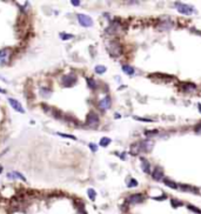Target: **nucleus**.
Instances as JSON below:
<instances>
[{
	"label": "nucleus",
	"instance_id": "nucleus-20",
	"mask_svg": "<svg viewBox=\"0 0 201 214\" xmlns=\"http://www.w3.org/2000/svg\"><path fill=\"white\" fill-rule=\"evenodd\" d=\"M94 71H95V73H98V74H102V73L106 72V67L102 66V65H98V66H95Z\"/></svg>",
	"mask_w": 201,
	"mask_h": 214
},
{
	"label": "nucleus",
	"instance_id": "nucleus-27",
	"mask_svg": "<svg viewBox=\"0 0 201 214\" xmlns=\"http://www.w3.org/2000/svg\"><path fill=\"white\" fill-rule=\"evenodd\" d=\"M156 133H158V131H156V129H153V131H146V132H145L146 136H152V135H155Z\"/></svg>",
	"mask_w": 201,
	"mask_h": 214
},
{
	"label": "nucleus",
	"instance_id": "nucleus-16",
	"mask_svg": "<svg viewBox=\"0 0 201 214\" xmlns=\"http://www.w3.org/2000/svg\"><path fill=\"white\" fill-rule=\"evenodd\" d=\"M122 71H123L126 74H128V75L134 74V68H133L132 66H129V65H123V66H122Z\"/></svg>",
	"mask_w": 201,
	"mask_h": 214
},
{
	"label": "nucleus",
	"instance_id": "nucleus-18",
	"mask_svg": "<svg viewBox=\"0 0 201 214\" xmlns=\"http://www.w3.org/2000/svg\"><path fill=\"white\" fill-rule=\"evenodd\" d=\"M108 34H114V33H116L118 32V25L116 24H112L108 28H107V31H106Z\"/></svg>",
	"mask_w": 201,
	"mask_h": 214
},
{
	"label": "nucleus",
	"instance_id": "nucleus-5",
	"mask_svg": "<svg viewBox=\"0 0 201 214\" xmlns=\"http://www.w3.org/2000/svg\"><path fill=\"white\" fill-rule=\"evenodd\" d=\"M75 83H77V77H74V75H72V74L66 75V77L62 78V84H64V86H66V87H71V86H73Z\"/></svg>",
	"mask_w": 201,
	"mask_h": 214
},
{
	"label": "nucleus",
	"instance_id": "nucleus-8",
	"mask_svg": "<svg viewBox=\"0 0 201 214\" xmlns=\"http://www.w3.org/2000/svg\"><path fill=\"white\" fill-rule=\"evenodd\" d=\"M153 148V142L151 140H145L140 142V151L142 152H151Z\"/></svg>",
	"mask_w": 201,
	"mask_h": 214
},
{
	"label": "nucleus",
	"instance_id": "nucleus-7",
	"mask_svg": "<svg viewBox=\"0 0 201 214\" xmlns=\"http://www.w3.org/2000/svg\"><path fill=\"white\" fill-rule=\"evenodd\" d=\"M144 199H145V197L142 194H133V195L128 197L127 201L129 204H140V203L144 201Z\"/></svg>",
	"mask_w": 201,
	"mask_h": 214
},
{
	"label": "nucleus",
	"instance_id": "nucleus-22",
	"mask_svg": "<svg viewBox=\"0 0 201 214\" xmlns=\"http://www.w3.org/2000/svg\"><path fill=\"white\" fill-rule=\"evenodd\" d=\"M109 144H111V139L109 138H102L100 140V146H102V147H106Z\"/></svg>",
	"mask_w": 201,
	"mask_h": 214
},
{
	"label": "nucleus",
	"instance_id": "nucleus-34",
	"mask_svg": "<svg viewBox=\"0 0 201 214\" xmlns=\"http://www.w3.org/2000/svg\"><path fill=\"white\" fill-rule=\"evenodd\" d=\"M198 107H199V112L201 113V104H199V105H198Z\"/></svg>",
	"mask_w": 201,
	"mask_h": 214
},
{
	"label": "nucleus",
	"instance_id": "nucleus-26",
	"mask_svg": "<svg viewBox=\"0 0 201 214\" xmlns=\"http://www.w3.org/2000/svg\"><path fill=\"white\" fill-rule=\"evenodd\" d=\"M60 38H61L62 40H68V39H72V38H73V35H71V34H64V33H60Z\"/></svg>",
	"mask_w": 201,
	"mask_h": 214
},
{
	"label": "nucleus",
	"instance_id": "nucleus-9",
	"mask_svg": "<svg viewBox=\"0 0 201 214\" xmlns=\"http://www.w3.org/2000/svg\"><path fill=\"white\" fill-rule=\"evenodd\" d=\"M9 54H11V51H9L8 48L2 50V51L0 52V65H5V64H7L8 58H9Z\"/></svg>",
	"mask_w": 201,
	"mask_h": 214
},
{
	"label": "nucleus",
	"instance_id": "nucleus-13",
	"mask_svg": "<svg viewBox=\"0 0 201 214\" xmlns=\"http://www.w3.org/2000/svg\"><path fill=\"white\" fill-rule=\"evenodd\" d=\"M141 168H142L144 173H147V174L151 173V165H149V162L145 158L141 159Z\"/></svg>",
	"mask_w": 201,
	"mask_h": 214
},
{
	"label": "nucleus",
	"instance_id": "nucleus-21",
	"mask_svg": "<svg viewBox=\"0 0 201 214\" xmlns=\"http://www.w3.org/2000/svg\"><path fill=\"white\" fill-rule=\"evenodd\" d=\"M164 182H165L166 186H168V187H171V188H177V187H178L175 182H173V181H171V180H168V179H164Z\"/></svg>",
	"mask_w": 201,
	"mask_h": 214
},
{
	"label": "nucleus",
	"instance_id": "nucleus-31",
	"mask_svg": "<svg viewBox=\"0 0 201 214\" xmlns=\"http://www.w3.org/2000/svg\"><path fill=\"white\" fill-rule=\"evenodd\" d=\"M90 146V148L93 151V152H97V149H98V147H97V145H94V144H90L88 145Z\"/></svg>",
	"mask_w": 201,
	"mask_h": 214
},
{
	"label": "nucleus",
	"instance_id": "nucleus-29",
	"mask_svg": "<svg viewBox=\"0 0 201 214\" xmlns=\"http://www.w3.org/2000/svg\"><path fill=\"white\" fill-rule=\"evenodd\" d=\"M194 131H195V133L201 134V122H200V124H198V125L194 127Z\"/></svg>",
	"mask_w": 201,
	"mask_h": 214
},
{
	"label": "nucleus",
	"instance_id": "nucleus-4",
	"mask_svg": "<svg viewBox=\"0 0 201 214\" xmlns=\"http://www.w3.org/2000/svg\"><path fill=\"white\" fill-rule=\"evenodd\" d=\"M98 124H99V118H98V115H97L94 112L90 113V114L87 115L86 125H87V126H90V127H97V126H98Z\"/></svg>",
	"mask_w": 201,
	"mask_h": 214
},
{
	"label": "nucleus",
	"instance_id": "nucleus-33",
	"mask_svg": "<svg viewBox=\"0 0 201 214\" xmlns=\"http://www.w3.org/2000/svg\"><path fill=\"white\" fill-rule=\"evenodd\" d=\"M0 93H6V91H5V90H2V88H0Z\"/></svg>",
	"mask_w": 201,
	"mask_h": 214
},
{
	"label": "nucleus",
	"instance_id": "nucleus-30",
	"mask_svg": "<svg viewBox=\"0 0 201 214\" xmlns=\"http://www.w3.org/2000/svg\"><path fill=\"white\" fill-rule=\"evenodd\" d=\"M172 205H173L174 207H178V206H181L182 204H181L180 201H178V200H174V199H173V200H172Z\"/></svg>",
	"mask_w": 201,
	"mask_h": 214
},
{
	"label": "nucleus",
	"instance_id": "nucleus-3",
	"mask_svg": "<svg viewBox=\"0 0 201 214\" xmlns=\"http://www.w3.org/2000/svg\"><path fill=\"white\" fill-rule=\"evenodd\" d=\"M78 20H79V24L85 27H91L93 25V20L86 14H78Z\"/></svg>",
	"mask_w": 201,
	"mask_h": 214
},
{
	"label": "nucleus",
	"instance_id": "nucleus-6",
	"mask_svg": "<svg viewBox=\"0 0 201 214\" xmlns=\"http://www.w3.org/2000/svg\"><path fill=\"white\" fill-rule=\"evenodd\" d=\"M152 177H153V179H154V180H156V181H159V180L164 179V169H162V167H160V166H155V168H154V171H153Z\"/></svg>",
	"mask_w": 201,
	"mask_h": 214
},
{
	"label": "nucleus",
	"instance_id": "nucleus-19",
	"mask_svg": "<svg viewBox=\"0 0 201 214\" xmlns=\"http://www.w3.org/2000/svg\"><path fill=\"white\" fill-rule=\"evenodd\" d=\"M87 194H88V197H90V199H91L92 201H94V200H95L97 193H95V191H94L93 188H88V191H87Z\"/></svg>",
	"mask_w": 201,
	"mask_h": 214
},
{
	"label": "nucleus",
	"instance_id": "nucleus-1",
	"mask_svg": "<svg viewBox=\"0 0 201 214\" xmlns=\"http://www.w3.org/2000/svg\"><path fill=\"white\" fill-rule=\"evenodd\" d=\"M107 50L113 57H118L122 53V48L118 41H109V44L107 45Z\"/></svg>",
	"mask_w": 201,
	"mask_h": 214
},
{
	"label": "nucleus",
	"instance_id": "nucleus-10",
	"mask_svg": "<svg viewBox=\"0 0 201 214\" xmlns=\"http://www.w3.org/2000/svg\"><path fill=\"white\" fill-rule=\"evenodd\" d=\"M111 104H112V100L109 97H105L103 99H101L99 101V107H100L102 111H106L111 107Z\"/></svg>",
	"mask_w": 201,
	"mask_h": 214
},
{
	"label": "nucleus",
	"instance_id": "nucleus-11",
	"mask_svg": "<svg viewBox=\"0 0 201 214\" xmlns=\"http://www.w3.org/2000/svg\"><path fill=\"white\" fill-rule=\"evenodd\" d=\"M8 103H9V105L13 107L15 111H18V112H20V113H24V112H25L24 108H22V106H21V104H20L19 101H17L15 99L9 98V99H8Z\"/></svg>",
	"mask_w": 201,
	"mask_h": 214
},
{
	"label": "nucleus",
	"instance_id": "nucleus-14",
	"mask_svg": "<svg viewBox=\"0 0 201 214\" xmlns=\"http://www.w3.org/2000/svg\"><path fill=\"white\" fill-rule=\"evenodd\" d=\"M181 88L185 92H191V91L195 90V85L192 83H185V84H181Z\"/></svg>",
	"mask_w": 201,
	"mask_h": 214
},
{
	"label": "nucleus",
	"instance_id": "nucleus-23",
	"mask_svg": "<svg viewBox=\"0 0 201 214\" xmlns=\"http://www.w3.org/2000/svg\"><path fill=\"white\" fill-rule=\"evenodd\" d=\"M58 135H60V136H62V138H68V139H72V140H77V138L74 136V135H72V134H65V133H58Z\"/></svg>",
	"mask_w": 201,
	"mask_h": 214
},
{
	"label": "nucleus",
	"instance_id": "nucleus-2",
	"mask_svg": "<svg viewBox=\"0 0 201 214\" xmlns=\"http://www.w3.org/2000/svg\"><path fill=\"white\" fill-rule=\"evenodd\" d=\"M177 9L181 13V14H186V15H190L191 13L194 12V7L191 6V5H187V4H180V2H177L175 5Z\"/></svg>",
	"mask_w": 201,
	"mask_h": 214
},
{
	"label": "nucleus",
	"instance_id": "nucleus-12",
	"mask_svg": "<svg viewBox=\"0 0 201 214\" xmlns=\"http://www.w3.org/2000/svg\"><path fill=\"white\" fill-rule=\"evenodd\" d=\"M173 27V22H171V21H165V22H159L158 24V29H160V31H167V29H169V28H172Z\"/></svg>",
	"mask_w": 201,
	"mask_h": 214
},
{
	"label": "nucleus",
	"instance_id": "nucleus-25",
	"mask_svg": "<svg viewBox=\"0 0 201 214\" xmlns=\"http://www.w3.org/2000/svg\"><path fill=\"white\" fill-rule=\"evenodd\" d=\"M127 186H128L129 188H132V187H136V186H138V181H136L135 179H131V181H129V184H127Z\"/></svg>",
	"mask_w": 201,
	"mask_h": 214
},
{
	"label": "nucleus",
	"instance_id": "nucleus-15",
	"mask_svg": "<svg viewBox=\"0 0 201 214\" xmlns=\"http://www.w3.org/2000/svg\"><path fill=\"white\" fill-rule=\"evenodd\" d=\"M7 178L8 179H21L22 181H26V179H25V177H22L20 173H18V172H13V173H8L7 174Z\"/></svg>",
	"mask_w": 201,
	"mask_h": 214
},
{
	"label": "nucleus",
	"instance_id": "nucleus-17",
	"mask_svg": "<svg viewBox=\"0 0 201 214\" xmlns=\"http://www.w3.org/2000/svg\"><path fill=\"white\" fill-rule=\"evenodd\" d=\"M139 152H140V142L133 144V145L131 146V153H132V154H138Z\"/></svg>",
	"mask_w": 201,
	"mask_h": 214
},
{
	"label": "nucleus",
	"instance_id": "nucleus-32",
	"mask_svg": "<svg viewBox=\"0 0 201 214\" xmlns=\"http://www.w3.org/2000/svg\"><path fill=\"white\" fill-rule=\"evenodd\" d=\"M71 2H72L74 6H79V4H80V1H79V0H72Z\"/></svg>",
	"mask_w": 201,
	"mask_h": 214
},
{
	"label": "nucleus",
	"instance_id": "nucleus-28",
	"mask_svg": "<svg viewBox=\"0 0 201 214\" xmlns=\"http://www.w3.org/2000/svg\"><path fill=\"white\" fill-rule=\"evenodd\" d=\"M188 208H190L191 211H194L195 213L201 214V211H200V210H199V208H197V207H194V206H192V205H190V206H188Z\"/></svg>",
	"mask_w": 201,
	"mask_h": 214
},
{
	"label": "nucleus",
	"instance_id": "nucleus-24",
	"mask_svg": "<svg viewBox=\"0 0 201 214\" xmlns=\"http://www.w3.org/2000/svg\"><path fill=\"white\" fill-rule=\"evenodd\" d=\"M87 84H88V86H90L92 90H94V88L97 87V84H95V81H94L93 79H87Z\"/></svg>",
	"mask_w": 201,
	"mask_h": 214
}]
</instances>
